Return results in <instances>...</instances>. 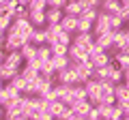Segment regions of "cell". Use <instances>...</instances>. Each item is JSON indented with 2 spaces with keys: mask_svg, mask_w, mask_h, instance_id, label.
Instances as JSON below:
<instances>
[{
  "mask_svg": "<svg viewBox=\"0 0 129 120\" xmlns=\"http://www.w3.org/2000/svg\"><path fill=\"white\" fill-rule=\"evenodd\" d=\"M30 39L26 34H19V32H5L2 34V49L5 51H13V49H22Z\"/></svg>",
  "mask_w": 129,
  "mask_h": 120,
  "instance_id": "cell-1",
  "label": "cell"
},
{
  "mask_svg": "<svg viewBox=\"0 0 129 120\" xmlns=\"http://www.w3.org/2000/svg\"><path fill=\"white\" fill-rule=\"evenodd\" d=\"M56 82H60V84H69V86H75V84H82V82H80V75H78V71H75L73 67L60 69L58 73H56Z\"/></svg>",
  "mask_w": 129,
  "mask_h": 120,
  "instance_id": "cell-2",
  "label": "cell"
},
{
  "mask_svg": "<svg viewBox=\"0 0 129 120\" xmlns=\"http://www.w3.org/2000/svg\"><path fill=\"white\" fill-rule=\"evenodd\" d=\"M84 86H86V92H88V101H90L92 105H97L99 99H101V82L97 77H90Z\"/></svg>",
  "mask_w": 129,
  "mask_h": 120,
  "instance_id": "cell-3",
  "label": "cell"
},
{
  "mask_svg": "<svg viewBox=\"0 0 129 120\" xmlns=\"http://www.w3.org/2000/svg\"><path fill=\"white\" fill-rule=\"evenodd\" d=\"M92 32L97 34H106V32H112V26H110V13L106 11H99V17L95 19V28H92Z\"/></svg>",
  "mask_w": 129,
  "mask_h": 120,
  "instance_id": "cell-4",
  "label": "cell"
},
{
  "mask_svg": "<svg viewBox=\"0 0 129 120\" xmlns=\"http://www.w3.org/2000/svg\"><path fill=\"white\" fill-rule=\"evenodd\" d=\"M73 43L78 47H82L84 51L90 54V47L95 45V32H75L73 34Z\"/></svg>",
  "mask_w": 129,
  "mask_h": 120,
  "instance_id": "cell-5",
  "label": "cell"
},
{
  "mask_svg": "<svg viewBox=\"0 0 129 120\" xmlns=\"http://www.w3.org/2000/svg\"><path fill=\"white\" fill-rule=\"evenodd\" d=\"M32 28H35V24L30 22V19H13V26L9 28L11 32H19V34H30Z\"/></svg>",
  "mask_w": 129,
  "mask_h": 120,
  "instance_id": "cell-6",
  "label": "cell"
},
{
  "mask_svg": "<svg viewBox=\"0 0 129 120\" xmlns=\"http://www.w3.org/2000/svg\"><path fill=\"white\" fill-rule=\"evenodd\" d=\"M60 24H62V30L75 34L80 30V15H64V17L60 19Z\"/></svg>",
  "mask_w": 129,
  "mask_h": 120,
  "instance_id": "cell-7",
  "label": "cell"
},
{
  "mask_svg": "<svg viewBox=\"0 0 129 120\" xmlns=\"http://www.w3.org/2000/svg\"><path fill=\"white\" fill-rule=\"evenodd\" d=\"M28 39H30V43H35V45H43V43H47V32H45V26L43 28H32V32L28 34Z\"/></svg>",
  "mask_w": 129,
  "mask_h": 120,
  "instance_id": "cell-8",
  "label": "cell"
},
{
  "mask_svg": "<svg viewBox=\"0 0 129 120\" xmlns=\"http://www.w3.org/2000/svg\"><path fill=\"white\" fill-rule=\"evenodd\" d=\"M73 107L75 111H78V116H80V120H88V114H90V109H92V103L88 101H80V103H73Z\"/></svg>",
  "mask_w": 129,
  "mask_h": 120,
  "instance_id": "cell-9",
  "label": "cell"
},
{
  "mask_svg": "<svg viewBox=\"0 0 129 120\" xmlns=\"http://www.w3.org/2000/svg\"><path fill=\"white\" fill-rule=\"evenodd\" d=\"M114 67H116L114 58H112V62H108V65H103V67H95V77H97V79H110Z\"/></svg>",
  "mask_w": 129,
  "mask_h": 120,
  "instance_id": "cell-10",
  "label": "cell"
},
{
  "mask_svg": "<svg viewBox=\"0 0 129 120\" xmlns=\"http://www.w3.org/2000/svg\"><path fill=\"white\" fill-rule=\"evenodd\" d=\"M30 22L35 24L37 28H43L47 24V17H45V9H30Z\"/></svg>",
  "mask_w": 129,
  "mask_h": 120,
  "instance_id": "cell-11",
  "label": "cell"
},
{
  "mask_svg": "<svg viewBox=\"0 0 129 120\" xmlns=\"http://www.w3.org/2000/svg\"><path fill=\"white\" fill-rule=\"evenodd\" d=\"M45 17H47V24H58L60 19L64 17V9H58V7H47V9H45Z\"/></svg>",
  "mask_w": 129,
  "mask_h": 120,
  "instance_id": "cell-12",
  "label": "cell"
},
{
  "mask_svg": "<svg viewBox=\"0 0 129 120\" xmlns=\"http://www.w3.org/2000/svg\"><path fill=\"white\" fill-rule=\"evenodd\" d=\"M69 58L71 60H78V62H84V60H90V54L84 51L82 47H78L73 43V45H69Z\"/></svg>",
  "mask_w": 129,
  "mask_h": 120,
  "instance_id": "cell-13",
  "label": "cell"
},
{
  "mask_svg": "<svg viewBox=\"0 0 129 120\" xmlns=\"http://www.w3.org/2000/svg\"><path fill=\"white\" fill-rule=\"evenodd\" d=\"M45 32H47V45L56 43V37L62 32V24H45Z\"/></svg>",
  "mask_w": 129,
  "mask_h": 120,
  "instance_id": "cell-14",
  "label": "cell"
},
{
  "mask_svg": "<svg viewBox=\"0 0 129 120\" xmlns=\"http://www.w3.org/2000/svg\"><path fill=\"white\" fill-rule=\"evenodd\" d=\"M95 43H97V45H101L106 51H110L112 47H114V37H112V32H106V34H97V37H95Z\"/></svg>",
  "mask_w": 129,
  "mask_h": 120,
  "instance_id": "cell-15",
  "label": "cell"
},
{
  "mask_svg": "<svg viewBox=\"0 0 129 120\" xmlns=\"http://www.w3.org/2000/svg\"><path fill=\"white\" fill-rule=\"evenodd\" d=\"M17 73H19V69L11 67L9 62H2V65H0V77L5 79V82H11V79H13Z\"/></svg>",
  "mask_w": 129,
  "mask_h": 120,
  "instance_id": "cell-16",
  "label": "cell"
},
{
  "mask_svg": "<svg viewBox=\"0 0 129 120\" xmlns=\"http://www.w3.org/2000/svg\"><path fill=\"white\" fill-rule=\"evenodd\" d=\"M19 73H22L24 77L28 79V82H35V79H37L39 75H41V71H39L37 67H32V65H28V62H26V65H24L22 69H19Z\"/></svg>",
  "mask_w": 129,
  "mask_h": 120,
  "instance_id": "cell-17",
  "label": "cell"
},
{
  "mask_svg": "<svg viewBox=\"0 0 129 120\" xmlns=\"http://www.w3.org/2000/svg\"><path fill=\"white\" fill-rule=\"evenodd\" d=\"M114 94H116V101H118V103H127L129 101V88H127V84H125V82L116 84Z\"/></svg>",
  "mask_w": 129,
  "mask_h": 120,
  "instance_id": "cell-18",
  "label": "cell"
},
{
  "mask_svg": "<svg viewBox=\"0 0 129 120\" xmlns=\"http://www.w3.org/2000/svg\"><path fill=\"white\" fill-rule=\"evenodd\" d=\"M99 9L106 11V13H118L123 9V5H120V0H101V7Z\"/></svg>",
  "mask_w": 129,
  "mask_h": 120,
  "instance_id": "cell-19",
  "label": "cell"
},
{
  "mask_svg": "<svg viewBox=\"0 0 129 120\" xmlns=\"http://www.w3.org/2000/svg\"><path fill=\"white\" fill-rule=\"evenodd\" d=\"M64 15H82V2L80 0H69L64 5Z\"/></svg>",
  "mask_w": 129,
  "mask_h": 120,
  "instance_id": "cell-20",
  "label": "cell"
},
{
  "mask_svg": "<svg viewBox=\"0 0 129 120\" xmlns=\"http://www.w3.org/2000/svg\"><path fill=\"white\" fill-rule=\"evenodd\" d=\"M52 65L56 67V71H60V69H67V67L71 65V58H69V54H64V56H52Z\"/></svg>",
  "mask_w": 129,
  "mask_h": 120,
  "instance_id": "cell-21",
  "label": "cell"
},
{
  "mask_svg": "<svg viewBox=\"0 0 129 120\" xmlns=\"http://www.w3.org/2000/svg\"><path fill=\"white\" fill-rule=\"evenodd\" d=\"M90 60H92L95 67H103L108 62H112V56H110V51H101V54H97V56H90Z\"/></svg>",
  "mask_w": 129,
  "mask_h": 120,
  "instance_id": "cell-22",
  "label": "cell"
},
{
  "mask_svg": "<svg viewBox=\"0 0 129 120\" xmlns=\"http://www.w3.org/2000/svg\"><path fill=\"white\" fill-rule=\"evenodd\" d=\"M112 58H114V62H116V65H118L123 71L129 67V54H127V51H120V49H118L114 56H112Z\"/></svg>",
  "mask_w": 129,
  "mask_h": 120,
  "instance_id": "cell-23",
  "label": "cell"
},
{
  "mask_svg": "<svg viewBox=\"0 0 129 120\" xmlns=\"http://www.w3.org/2000/svg\"><path fill=\"white\" fill-rule=\"evenodd\" d=\"M11 26H13V15H11V13H2V15H0V34L9 32Z\"/></svg>",
  "mask_w": 129,
  "mask_h": 120,
  "instance_id": "cell-24",
  "label": "cell"
},
{
  "mask_svg": "<svg viewBox=\"0 0 129 120\" xmlns=\"http://www.w3.org/2000/svg\"><path fill=\"white\" fill-rule=\"evenodd\" d=\"M37 47H39V45H35V43L28 41L26 45L22 47V56H24V60H32V58H35V56H37Z\"/></svg>",
  "mask_w": 129,
  "mask_h": 120,
  "instance_id": "cell-25",
  "label": "cell"
},
{
  "mask_svg": "<svg viewBox=\"0 0 129 120\" xmlns=\"http://www.w3.org/2000/svg\"><path fill=\"white\" fill-rule=\"evenodd\" d=\"M17 7H19L17 0H5V2H0V13H11L13 15L17 11Z\"/></svg>",
  "mask_w": 129,
  "mask_h": 120,
  "instance_id": "cell-26",
  "label": "cell"
},
{
  "mask_svg": "<svg viewBox=\"0 0 129 120\" xmlns=\"http://www.w3.org/2000/svg\"><path fill=\"white\" fill-rule=\"evenodd\" d=\"M56 73H58V71H56V67L52 65V58L45 60V62L41 65V75H45V77H54V79H56Z\"/></svg>",
  "mask_w": 129,
  "mask_h": 120,
  "instance_id": "cell-27",
  "label": "cell"
},
{
  "mask_svg": "<svg viewBox=\"0 0 129 120\" xmlns=\"http://www.w3.org/2000/svg\"><path fill=\"white\" fill-rule=\"evenodd\" d=\"M37 58L41 60V62H45V60H50V58H52V47L47 45V43H43V45H39V47H37Z\"/></svg>",
  "mask_w": 129,
  "mask_h": 120,
  "instance_id": "cell-28",
  "label": "cell"
},
{
  "mask_svg": "<svg viewBox=\"0 0 129 120\" xmlns=\"http://www.w3.org/2000/svg\"><path fill=\"white\" fill-rule=\"evenodd\" d=\"M92 28H95V22L84 15H80V30L78 32H92Z\"/></svg>",
  "mask_w": 129,
  "mask_h": 120,
  "instance_id": "cell-29",
  "label": "cell"
},
{
  "mask_svg": "<svg viewBox=\"0 0 129 120\" xmlns=\"http://www.w3.org/2000/svg\"><path fill=\"white\" fill-rule=\"evenodd\" d=\"M9 84H11V86H13V88H17V90H22V92H24V88H26V84H28V79L24 77L22 73H17V75H15V77L11 79Z\"/></svg>",
  "mask_w": 129,
  "mask_h": 120,
  "instance_id": "cell-30",
  "label": "cell"
},
{
  "mask_svg": "<svg viewBox=\"0 0 129 120\" xmlns=\"http://www.w3.org/2000/svg\"><path fill=\"white\" fill-rule=\"evenodd\" d=\"M123 24H127V22H125L118 13H110V26H112V30H120Z\"/></svg>",
  "mask_w": 129,
  "mask_h": 120,
  "instance_id": "cell-31",
  "label": "cell"
},
{
  "mask_svg": "<svg viewBox=\"0 0 129 120\" xmlns=\"http://www.w3.org/2000/svg\"><path fill=\"white\" fill-rule=\"evenodd\" d=\"M52 56H64L69 54V45H62V43H52Z\"/></svg>",
  "mask_w": 129,
  "mask_h": 120,
  "instance_id": "cell-32",
  "label": "cell"
},
{
  "mask_svg": "<svg viewBox=\"0 0 129 120\" xmlns=\"http://www.w3.org/2000/svg\"><path fill=\"white\" fill-rule=\"evenodd\" d=\"M56 43H62V45H73V34L67 32V30H62V32L56 37Z\"/></svg>",
  "mask_w": 129,
  "mask_h": 120,
  "instance_id": "cell-33",
  "label": "cell"
},
{
  "mask_svg": "<svg viewBox=\"0 0 129 120\" xmlns=\"http://www.w3.org/2000/svg\"><path fill=\"white\" fill-rule=\"evenodd\" d=\"M110 79H112L114 84H120V82H125V71L120 69L118 65H116V67H114V71H112V75H110Z\"/></svg>",
  "mask_w": 129,
  "mask_h": 120,
  "instance_id": "cell-34",
  "label": "cell"
},
{
  "mask_svg": "<svg viewBox=\"0 0 129 120\" xmlns=\"http://www.w3.org/2000/svg\"><path fill=\"white\" fill-rule=\"evenodd\" d=\"M88 120H103V116H101V109H99L97 105H92L90 114H88Z\"/></svg>",
  "mask_w": 129,
  "mask_h": 120,
  "instance_id": "cell-35",
  "label": "cell"
},
{
  "mask_svg": "<svg viewBox=\"0 0 129 120\" xmlns=\"http://www.w3.org/2000/svg\"><path fill=\"white\" fill-rule=\"evenodd\" d=\"M28 7L30 9H47V0H30Z\"/></svg>",
  "mask_w": 129,
  "mask_h": 120,
  "instance_id": "cell-36",
  "label": "cell"
},
{
  "mask_svg": "<svg viewBox=\"0 0 129 120\" xmlns=\"http://www.w3.org/2000/svg\"><path fill=\"white\" fill-rule=\"evenodd\" d=\"M82 2V9L84 7H101V0H80Z\"/></svg>",
  "mask_w": 129,
  "mask_h": 120,
  "instance_id": "cell-37",
  "label": "cell"
},
{
  "mask_svg": "<svg viewBox=\"0 0 129 120\" xmlns=\"http://www.w3.org/2000/svg\"><path fill=\"white\" fill-rule=\"evenodd\" d=\"M101 51H106V49H103L101 45H97V43L90 47V56H97V54H101Z\"/></svg>",
  "mask_w": 129,
  "mask_h": 120,
  "instance_id": "cell-38",
  "label": "cell"
},
{
  "mask_svg": "<svg viewBox=\"0 0 129 120\" xmlns=\"http://www.w3.org/2000/svg\"><path fill=\"white\" fill-rule=\"evenodd\" d=\"M127 28H129V22H127Z\"/></svg>",
  "mask_w": 129,
  "mask_h": 120,
  "instance_id": "cell-39",
  "label": "cell"
},
{
  "mask_svg": "<svg viewBox=\"0 0 129 120\" xmlns=\"http://www.w3.org/2000/svg\"><path fill=\"white\" fill-rule=\"evenodd\" d=\"M127 54H129V49H127Z\"/></svg>",
  "mask_w": 129,
  "mask_h": 120,
  "instance_id": "cell-40",
  "label": "cell"
}]
</instances>
